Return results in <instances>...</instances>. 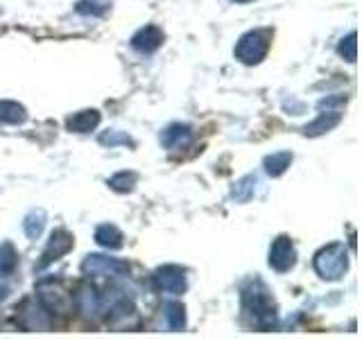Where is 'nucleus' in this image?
<instances>
[{
  "label": "nucleus",
  "instance_id": "1",
  "mask_svg": "<svg viewBox=\"0 0 362 339\" xmlns=\"http://www.w3.org/2000/svg\"><path fill=\"white\" fill-rule=\"evenodd\" d=\"M243 312L252 319V326L258 331H269L276 323L274 301L260 280H252L243 287Z\"/></svg>",
  "mask_w": 362,
  "mask_h": 339
},
{
  "label": "nucleus",
  "instance_id": "2",
  "mask_svg": "<svg viewBox=\"0 0 362 339\" xmlns=\"http://www.w3.org/2000/svg\"><path fill=\"white\" fill-rule=\"evenodd\" d=\"M349 269V254L346 246L333 242L324 249H320L315 256V271L324 280H339Z\"/></svg>",
  "mask_w": 362,
  "mask_h": 339
},
{
  "label": "nucleus",
  "instance_id": "3",
  "mask_svg": "<svg viewBox=\"0 0 362 339\" xmlns=\"http://www.w3.org/2000/svg\"><path fill=\"white\" fill-rule=\"evenodd\" d=\"M269 43H272V32L269 30L247 32L235 45V59H240L247 66L260 64L269 52Z\"/></svg>",
  "mask_w": 362,
  "mask_h": 339
},
{
  "label": "nucleus",
  "instance_id": "4",
  "mask_svg": "<svg viewBox=\"0 0 362 339\" xmlns=\"http://www.w3.org/2000/svg\"><path fill=\"white\" fill-rule=\"evenodd\" d=\"M37 294H39V303L43 305L50 314H71L73 310V297L68 294L59 282L54 280H43L37 285Z\"/></svg>",
  "mask_w": 362,
  "mask_h": 339
},
{
  "label": "nucleus",
  "instance_id": "5",
  "mask_svg": "<svg viewBox=\"0 0 362 339\" xmlns=\"http://www.w3.org/2000/svg\"><path fill=\"white\" fill-rule=\"evenodd\" d=\"M82 271L93 280L100 278H116L129 271V265L122 263V260L116 258H107V256H86V260L82 263Z\"/></svg>",
  "mask_w": 362,
  "mask_h": 339
},
{
  "label": "nucleus",
  "instance_id": "6",
  "mask_svg": "<svg viewBox=\"0 0 362 339\" xmlns=\"http://www.w3.org/2000/svg\"><path fill=\"white\" fill-rule=\"evenodd\" d=\"M75 246V237L68 233L66 229H54L48 244H45L43 254H41V260L37 263V269H45L50 267L52 263H57V260H62L71 249Z\"/></svg>",
  "mask_w": 362,
  "mask_h": 339
},
{
  "label": "nucleus",
  "instance_id": "7",
  "mask_svg": "<svg viewBox=\"0 0 362 339\" xmlns=\"http://www.w3.org/2000/svg\"><path fill=\"white\" fill-rule=\"evenodd\" d=\"M107 323H109V328H113V331H136V328L141 326V314L132 301L122 299L111 305Z\"/></svg>",
  "mask_w": 362,
  "mask_h": 339
},
{
  "label": "nucleus",
  "instance_id": "8",
  "mask_svg": "<svg viewBox=\"0 0 362 339\" xmlns=\"http://www.w3.org/2000/svg\"><path fill=\"white\" fill-rule=\"evenodd\" d=\"M154 285L158 292L165 294H184L188 282H186V271L177 265H165L154 271Z\"/></svg>",
  "mask_w": 362,
  "mask_h": 339
},
{
  "label": "nucleus",
  "instance_id": "9",
  "mask_svg": "<svg viewBox=\"0 0 362 339\" xmlns=\"http://www.w3.org/2000/svg\"><path fill=\"white\" fill-rule=\"evenodd\" d=\"M294 263H297V251H294L292 240L288 235L276 237L269 249V267L276 269L279 274H286L294 267Z\"/></svg>",
  "mask_w": 362,
  "mask_h": 339
},
{
  "label": "nucleus",
  "instance_id": "10",
  "mask_svg": "<svg viewBox=\"0 0 362 339\" xmlns=\"http://www.w3.org/2000/svg\"><path fill=\"white\" fill-rule=\"evenodd\" d=\"M18 321L25 331H48L52 326L50 312L37 301H25L18 310Z\"/></svg>",
  "mask_w": 362,
  "mask_h": 339
},
{
  "label": "nucleus",
  "instance_id": "11",
  "mask_svg": "<svg viewBox=\"0 0 362 339\" xmlns=\"http://www.w3.org/2000/svg\"><path fill=\"white\" fill-rule=\"evenodd\" d=\"M132 45H134V50L150 54V52L158 50L163 45V32L158 30L156 25H145L143 30H139L132 37Z\"/></svg>",
  "mask_w": 362,
  "mask_h": 339
},
{
  "label": "nucleus",
  "instance_id": "12",
  "mask_svg": "<svg viewBox=\"0 0 362 339\" xmlns=\"http://www.w3.org/2000/svg\"><path fill=\"white\" fill-rule=\"evenodd\" d=\"M190 141H192V129L188 124H181V122L170 124L161 133V143L165 150H184V147L190 145Z\"/></svg>",
  "mask_w": 362,
  "mask_h": 339
},
{
  "label": "nucleus",
  "instance_id": "13",
  "mask_svg": "<svg viewBox=\"0 0 362 339\" xmlns=\"http://www.w3.org/2000/svg\"><path fill=\"white\" fill-rule=\"evenodd\" d=\"M75 301H77V308H79V312H82L84 319H98V316H100V299H98L95 290L90 287L88 282L79 285Z\"/></svg>",
  "mask_w": 362,
  "mask_h": 339
},
{
  "label": "nucleus",
  "instance_id": "14",
  "mask_svg": "<svg viewBox=\"0 0 362 339\" xmlns=\"http://www.w3.org/2000/svg\"><path fill=\"white\" fill-rule=\"evenodd\" d=\"M324 111L326 113H322L315 122H310L308 127H303L305 136H322V133L331 131L333 127H337V124L342 122V111L339 109H324Z\"/></svg>",
  "mask_w": 362,
  "mask_h": 339
},
{
  "label": "nucleus",
  "instance_id": "15",
  "mask_svg": "<svg viewBox=\"0 0 362 339\" xmlns=\"http://www.w3.org/2000/svg\"><path fill=\"white\" fill-rule=\"evenodd\" d=\"M98 124H100V113L95 109L79 111L66 120L68 131H75V133H88V131H93Z\"/></svg>",
  "mask_w": 362,
  "mask_h": 339
},
{
  "label": "nucleus",
  "instance_id": "16",
  "mask_svg": "<svg viewBox=\"0 0 362 339\" xmlns=\"http://www.w3.org/2000/svg\"><path fill=\"white\" fill-rule=\"evenodd\" d=\"M122 233L118 226H113V224H102L95 229V242L100 246H105V249H120L122 246Z\"/></svg>",
  "mask_w": 362,
  "mask_h": 339
},
{
  "label": "nucleus",
  "instance_id": "17",
  "mask_svg": "<svg viewBox=\"0 0 362 339\" xmlns=\"http://www.w3.org/2000/svg\"><path fill=\"white\" fill-rule=\"evenodd\" d=\"M25 120H28V113H25V107H23V105H18V102H11V100L0 102V122L23 124Z\"/></svg>",
  "mask_w": 362,
  "mask_h": 339
},
{
  "label": "nucleus",
  "instance_id": "18",
  "mask_svg": "<svg viewBox=\"0 0 362 339\" xmlns=\"http://www.w3.org/2000/svg\"><path fill=\"white\" fill-rule=\"evenodd\" d=\"M163 319L170 331H184L186 328V308L181 303H165Z\"/></svg>",
  "mask_w": 362,
  "mask_h": 339
},
{
  "label": "nucleus",
  "instance_id": "19",
  "mask_svg": "<svg viewBox=\"0 0 362 339\" xmlns=\"http://www.w3.org/2000/svg\"><path fill=\"white\" fill-rule=\"evenodd\" d=\"M290 163H292V154L290 152H276V154L267 156L263 165H265V172L269 177H281L290 167Z\"/></svg>",
  "mask_w": 362,
  "mask_h": 339
},
{
  "label": "nucleus",
  "instance_id": "20",
  "mask_svg": "<svg viewBox=\"0 0 362 339\" xmlns=\"http://www.w3.org/2000/svg\"><path fill=\"white\" fill-rule=\"evenodd\" d=\"M45 226V213L43 210H30L23 220V231L30 237V240H37V237L43 233Z\"/></svg>",
  "mask_w": 362,
  "mask_h": 339
},
{
  "label": "nucleus",
  "instance_id": "21",
  "mask_svg": "<svg viewBox=\"0 0 362 339\" xmlns=\"http://www.w3.org/2000/svg\"><path fill=\"white\" fill-rule=\"evenodd\" d=\"M16 263H18V254H16L14 244H11V242L0 244V274H3V276L14 274Z\"/></svg>",
  "mask_w": 362,
  "mask_h": 339
},
{
  "label": "nucleus",
  "instance_id": "22",
  "mask_svg": "<svg viewBox=\"0 0 362 339\" xmlns=\"http://www.w3.org/2000/svg\"><path fill=\"white\" fill-rule=\"evenodd\" d=\"M254 188H256V177H254V174H247V177H243V179L233 186L231 197H233L235 201H249V199L254 197Z\"/></svg>",
  "mask_w": 362,
  "mask_h": 339
},
{
  "label": "nucleus",
  "instance_id": "23",
  "mask_svg": "<svg viewBox=\"0 0 362 339\" xmlns=\"http://www.w3.org/2000/svg\"><path fill=\"white\" fill-rule=\"evenodd\" d=\"M75 9H77V14H84V16H102L109 9V3L107 0H79Z\"/></svg>",
  "mask_w": 362,
  "mask_h": 339
},
{
  "label": "nucleus",
  "instance_id": "24",
  "mask_svg": "<svg viewBox=\"0 0 362 339\" xmlns=\"http://www.w3.org/2000/svg\"><path fill=\"white\" fill-rule=\"evenodd\" d=\"M136 186V174L134 172H118L109 179V188L116 192H132Z\"/></svg>",
  "mask_w": 362,
  "mask_h": 339
},
{
  "label": "nucleus",
  "instance_id": "25",
  "mask_svg": "<svg viewBox=\"0 0 362 339\" xmlns=\"http://www.w3.org/2000/svg\"><path fill=\"white\" fill-rule=\"evenodd\" d=\"M337 52H339V56H344L346 61H356V56H358V34L356 32L346 34V37L339 41Z\"/></svg>",
  "mask_w": 362,
  "mask_h": 339
},
{
  "label": "nucleus",
  "instance_id": "26",
  "mask_svg": "<svg viewBox=\"0 0 362 339\" xmlns=\"http://www.w3.org/2000/svg\"><path fill=\"white\" fill-rule=\"evenodd\" d=\"M100 143L102 145H109V147H116V145H129V147H134V141L129 138V136L127 133H120V131L102 133L100 136Z\"/></svg>",
  "mask_w": 362,
  "mask_h": 339
},
{
  "label": "nucleus",
  "instance_id": "27",
  "mask_svg": "<svg viewBox=\"0 0 362 339\" xmlns=\"http://www.w3.org/2000/svg\"><path fill=\"white\" fill-rule=\"evenodd\" d=\"M7 297H9V287L5 285V282H0V303H5Z\"/></svg>",
  "mask_w": 362,
  "mask_h": 339
},
{
  "label": "nucleus",
  "instance_id": "28",
  "mask_svg": "<svg viewBox=\"0 0 362 339\" xmlns=\"http://www.w3.org/2000/svg\"><path fill=\"white\" fill-rule=\"evenodd\" d=\"M231 3H238V5H243V3H252V0H231Z\"/></svg>",
  "mask_w": 362,
  "mask_h": 339
}]
</instances>
